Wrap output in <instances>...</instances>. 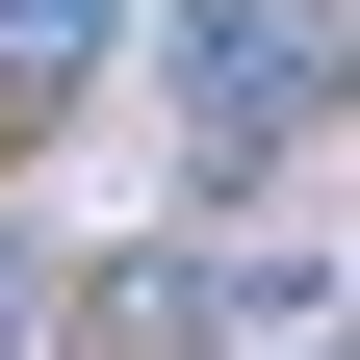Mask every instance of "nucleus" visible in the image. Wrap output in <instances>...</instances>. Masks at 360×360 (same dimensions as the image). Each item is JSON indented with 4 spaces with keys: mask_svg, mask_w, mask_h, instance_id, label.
<instances>
[{
    "mask_svg": "<svg viewBox=\"0 0 360 360\" xmlns=\"http://www.w3.org/2000/svg\"><path fill=\"white\" fill-rule=\"evenodd\" d=\"M180 103H206V180H283L309 103H335V26L309 0H180Z\"/></svg>",
    "mask_w": 360,
    "mask_h": 360,
    "instance_id": "obj_1",
    "label": "nucleus"
},
{
    "mask_svg": "<svg viewBox=\"0 0 360 360\" xmlns=\"http://www.w3.org/2000/svg\"><path fill=\"white\" fill-rule=\"evenodd\" d=\"M0 335H26V257H0Z\"/></svg>",
    "mask_w": 360,
    "mask_h": 360,
    "instance_id": "obj_3",
    "label": "nucleus"
},
{
    "mask_svg": "<svg viewBox=\"0 0 360 360\" xmlns=\"http://www.w3.org/2000/svg\"><path fill=\"white\" fill-rule=\"evenodd\" d=\"M103 26H129V0H0V129H52L77 77H103Z\"/></svg>",
    "mask_w": 360,
    "mask_h": 360,
    "instance_id": "obj_2",
    "label": "nucleus"
}]
</instances>
